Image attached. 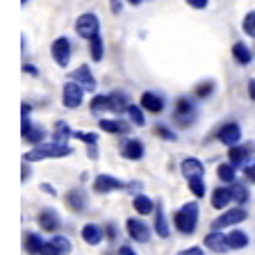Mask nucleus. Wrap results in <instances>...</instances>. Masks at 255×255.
<instances>
[{
  "label": "nucleus",
  "mask_w": 255,
  "mask_h": 255,
  "mask_svg": "<svg viewBox=\"0 0 255 255\" xmlns=\"http://www.w3.org/2000/svg\"><path fill=\"white\" fill-rule=\"evenodd\" d=\"M91 114H103V112H110V96L107 94H96L89 103Z\"/></svg>",
  "instance_id": "2f4dec72"
},
{
  "label": "nucleus",
  "mask_w": 255,
  "mask_h": 255,
  "mask_svg": "<svg viewBox=\"0 0 255 255\" xmlns=\"http://www.w3.org/2000/svg\"><path fill=\"white\" fill-rule=\"evenodd\" d=\"M230 191H233V203L235 205H246V203L251 201L249 187L242 185V182H233V185H230Z\"/></svg>",
  "instance_id": "c756f323"
},
{
  "label": "nucleus",
  "mask_w": 255,
  "mask_h": 255,
  "mask_svg": "<svg viewBox=\"0 0 255 255\" xmlns=\"http://www.w3.org/2000/svg\"><path fill=\"white\" fill-rule=\"evenodd\" d=\"M173 121L178 123L180 128H189L191 123L196 121V105L191 98L187 96H180L173 105Z\"/></svg>",
  "instance_id": "20e7f679"
},
{
  "label": "nucleus",
  "mask_w": 255,
  "mask_h": 255,
  "mask_svg": "<svg viewBox=\"0 0 255 255\" xmlns=\"http://www.w3.org/2000/svg\"><path fill=\"white\" fill-rule=\"evenodd\" d=\"M27 143H32V146H39V143H43V139H46V130H43V126H32V130L25 134Z\"/></svg>",
  "instance_id": "e433bc0d"
},
{
  "label": "nucleus",
  "mask_w": 255,
  "mask_h": 255,
  "mask_svg": "<svg viewBox=\"0 0 255 255\" xmlns=\"http://www.w3.org/2000/svg\"><path fill=\"white\" fill-rule=\"evenodd\" d=\"M71 251H73V244H71V239L64 237V235H57V233H55L53 237L46 242V246H43L41 255H71Z\"/></svg>",
  "instance_id": "ddd939ff"
},
{
  "label": "nucleus",
  "mask_w": 255,
  "mask_h": 255,
  "mask_svg": "<svg viewBox=\"0 0 255 255\" xmlns=\"http://www.w3.org/2000/svg\"><path fill=\"white\" fill-rule=\"evenodd\" d=\"M73 137L80 139V141H85L87 146H91V143H98V134H96V132H82V130H73Z\"/></svg>",
  "instance_id": "ea45409f"
},
{
  "label": "nucleus",
  "mask_w": 255,
  "mask_h": 255,
  "mask_svg": "<svg viewBox=\"0 0 255 255\" xmlns=\"http://www.w3.org/2000/svg\"><path fill=\"white\" fill-rule=\"evenodd\" d=\"M198 219H201V212H198V203L196 201H189L185 203L182 207H178L171 217L173 221V228L182 235V237H189V235L196 233L198 228Z\"/></svg>",
  "instance_id": "f257e3e1"
},
{
  "label": "nucleus",
  "mask_w": 255,
  "mask_h": 255,
  "mask_svg": "<svg viewBox=\"0 0 255 255\" xmlns=\"http://www.w3.org/2000/svg\"><path fill=\"white\" fill-rule=\"evenodd\" d=\"M132 207H134V212L141 214V217H150V214H155V210H157V201H153V198L146 196V194H134Z\"/></svg>",
  "instance_id": "412c9836"
},
{
  "label": "nucleus",
  "mask_w": 255,
  "mask_h": 255,
  "mask_svg": "<svg viewBox=\"0 0 255 255\" xmlns=\"http://www.w3.org/2000/svg\"><path fill=\"white\" fill-rule=\"evenodd\" d=\"M32 126H34V123L30 121V117H23V123H21V134H23V137H25V134L32 130Z\"/></svg>",
  "instance_id": "49530a36"
},
{
  "label": "nucleus",
  "mask_w": 255,
  "mask_h": 255,
  "mask_svg": "<svg viewBox=\"0 0 255 255\" xmlns=\"http://www.w3.org/2000/svg\"><path fill=\"white\" fill-rule=\"evenodd\" d=\"M30 112H32V105L30 103H23L21 105V117H30Z\"/></svg>",
  "instance_id": "864d4df0"
},
{
  "label": "nucleus",
  "mask_w": 255,
  "mask_h": 255,
  "mask_svg": "<svg viewBox=\"0 0 255 255\" xmlns=\"http://www.w3.org/2000/svg\"><path fill=\"white\" fill-rule=\"evenodd\" d=\"M43 246H46V239H43L39 233L27 230V233L23 235V249H25L30 255H41Z\"/></svg>",
  "instance_id": "b1692460"
},
{
  "label": "nucleus",
  "mask_w": 255,
  "mask_h": 255,
  "mask_svg": "<svg viewBox=\"0 0 255 255\" xmlns=\"http://www.w3.org/2000/svg\"><path fill=\"white\" fill-rule=\"evenodd\" d=\"M101 30V21H98V16L87 11V14L78 16V21H75V32H78V37L82 39H91L98 34Z\"/></svg>",
  "instance_id": "0eeeda50"
},
{
  "label": "nucleus",
  "mask_w": 255,
  "mask_h": 255,
  "mask_svg": "<svg viewBox=\"0 0 255 255\" xmlns=\"http://www.w3.org/2000/svg\"><path fill=\"white\" fill-rule=\"evenodd\" d=\"M21 2H23V5H27V2H30V0H21Z\"/></svg>",
  "instance_id": "13d9d810"
},
{
  "label": "nucleus",
  "mask_w": 255,
  "mask_h": 255,
  "mask_svg": "<svg viewBox=\"0 0 255 255\" xmlns=\"http://www.w3.org/2000/svg\"><path fill=\"white\" fill-rule=\"evenodd\" d=\"M130 194H141V189H143V182H139V180H132V182H128V187H126Z\"/></svg>",
  "instance_id": "37998d69"
},
{
  "label": "nucleus",
  "mask_w": 255,
  "mask_h": 255,
  "mask_svg": "<svg viewBox=\"0 0 255 255\" xmlns=\"http://www.w3.org/2000/svg\"><path fill=\"white\" fill-rule=\"evenodd\" d=\"M214 210H228L230 203H233V191H230V185H221L212 191V198H210Z\"/></svg>",
  "instance_id": "aec40b11"
},
{
  "label": "nucleus",
  "mask_w": 255,
  "mask_h": 255,
  "mask_svg": "<svg viewBox=\"0 0 255 255\" xmlns=\"http://www.w3.org/2000/svg\"><path fill=\"white\" fill-rule=\"evenodd\" d=\"M217 139L223 143V146H237V143L242 141V126L235 121L223 123V126L217 130Z\"/></svg>",
  "instance_id": "2eb2a0df"
},
{
  "label": "nucleus",
  "mask_w": 255,
  "mask_h": 255,
  "mask_svg": "<svg viewBox=\"0 0 255 255\" xmlns=\"http://www.w3.org/2000/svg\"><path fill=\"white\" fill-rule=\"evenodd\" d=\"M85 87L75 82V80H69L62 89V103L64 107H69V110H78L82 103H85Z\"/></svg>",
  "instance_id": "39448f33"
},
{
  "label": "nucleus",
  "mask_w": 255,
  "mask_h": 255,
  "mask_svg": "<svg viewBox=\"0 0 255 255\" xmlns=\"http://www.w3.org/2000/svg\"><path fill=\"white\" fill-rule=\"evenodd\" d=\"M23 71H25L27 75H32V78H39V69L34 64H23Z\"/></svg>",
  "instance_id": "09e8293b"
},
{
  "label": "nucleus",
  "mask_w": 255,
  "mask_h": 255,
  "mask_svg": "<svg viewBox=\"0 0 255 255\" xmlns=\"http://www.w3.org/2000/svg\"><path fill=\"white\" fill-rule=\"evenodd\" d=\"M89 53H91V59H94V62H101L103 59V55H105V46H103L101 34H96V37L89 39Z\"/></svg>",
  "instance_id": "f704fd0d"
},
{
  "label": "nucleus",
  "mask_w": 255,
  "mask_h": 255,
  "mask_svg": "<svg viewBox=\"0 0 255 255\" xmlns=\"http://www.w3.org/2000/svg\"><path fill=\"white\" fill-rule=\"evenodd\" d=\"M249 244H251L249 233H244V230H239V228H233L228 233V246H230V251H242V249H246Z\"/></svg>",
  "instance_id": "bb28decb"
},
{
  "label": "nucleus",
  "mask_w": 255,
  "mask_h": 255,
  "mask_svg": "<svg viewBox=\"0 0 255 255\" xmlns=\"http://www.w3.org/2000/svg\"><path fill=\"white\" fill-rule=\"evenodd\" d=\"M203 244H205L207 251H212V253H226V251H230L228 233H226V230H210V233L203 237Z\"/></svg>",
  "instance_id": "4468645a"
},
{
  "label": "nucleus",
  "mask_w": 255,
  "mask_h": 255,
  "mask_svg": "<svg viewBox=\"0 0 255 255\" xmlns=\"http://www.w3.org/2000/svg\"><path fill=\"white\" fill-rule=\"evenodd\" d=\"M71 137H73V130L69 128V123H66V121H57V123H55L53 141H57V143H66Z\"/></svg>",
  "instance_id": "7c9ffc66"
},
{
  "label": "nucleus",
  "mask_w": 255,
  "mask_h": 255,
  "mask_svg": "<svg viewBox=\"0 0 255 255\" xmlns=\"http://www.w3.org/2000/svg\"><path fill=\"white\" fill-rule=\"evenodd\" d=\"M214 89H217L214 80H203V82H198V85L194 87V96L203 101V98H210V96L214 94Z\"/></svg>",
  "instance_id": "c9c22d12"
},
{
  "label": "nucleus",
  "mask_w": 255,
  "mask_h": 255,
  "mask_svg": "<svg viewBox=\"0 0 255 255\" xmlns=\"http://www.w3.org/2000/svg\"><path fill=\"white\" fill-rule=\"evenodd\" d=\"M249 219V212L244 210V205H235V207H228L223 210L217 219L212 221L210 230H228V228H237L242 221Z\"/></svg>",
  "instance_id": "7ed1b4c3"
},
{
  "label": "nucleus",
  "mask_w": 255,
  "mask_h": 255,
  "mask_svg": "<svg viewBox=\"0 0 255 255\" xmlns=\"http://www.w3.org/2000/svg\"><path fill=\"white\" fill-rule=\"evenodd\" d=\"M71 53H73V46H71V41L66 37H57L53 41V46H50V55H53L57 66H69Z\"/></svg>",
  "instance_id": "9b49d317"
},
{
  "label": "nucleus",
  "mask_w": 255,
  "mask_h": 255,
  "mask_svg": "<svg viewBox=\"0 0 255 255\" xmlns=\"http://www.w3.org/2000/svg\"><path fill=\"white\" fill-rule=\"evenodd\" d=\"M141 107L150 114H162L166 107V98L157 91H143L141 94Z\"/></svg>",
  "instance_id": "a211bd4d"
},
{
  "label": "nucleus",
  "mask_w": 255,
  "mask_h": 255,
  "mask_svg": "<svg viewBox=\"0 0 255 255\" xmlns=\"http://www.w3.org/2000/svg\"><path fill=\"white\" fill-rule=\"evenodd\" d=\"M217 175H219V180H221L223 185H233V182H237V166L230 164V162L219 164L217 166Z\"/></svg>",
  "instance_id": "c85d7f7f"
},
{
  "label": "nucleus",
  "mask_w": 255,
  "mask_h": 255,
  "mask_svg": "<svg viewBox=\"0 0 255 255\" xmlns=\"http://www.w3.org/2000/svg\"><path fill=\"white\" fill-rule=\"evenodd\" d=\"M119 150H121V155L126 159H130V162H137V159H141L143 155H146V146H143L141 139H134V137H128L121 141V146H119Z\"/></svg>",
  "instance_id": "dca6fc26"
},
{
  "label": "nucleus",
  "mask_w": 255,
  "mask_h": 255,
  "mask_svg": "<svg viewBox=\"0 0 255 255\" xmlns=\"http://www.w3.org/2000/svg\"><path fill=\"white\" fill-rule=\"evenodd\" d=\"M105 235H107V242H110V244H117L119 239H121V233H119V226L114 221H110L105 226Z\"/></svg>",
  "instance_id": "58836bf2"
},
{
  "label": "nucleus",
  "mask_w": 255,
  "mask_h": 255,
  "mask_svg": "<svg viewBox=\"0 0 255 255\" xmlns=\"http://www.w3.org/2000/svg\"><path fill=\"white\" fill-rule=\"evenodd\" d=\"M80 237H82V242L89 246H101L107 239V235H105V228H103L101 223H85L82 230H80Z\"/></svg>",
  "instance_id": "f3484780"
},
{
  "label": "nucleus",
  "mask_w": 255,
  "mask_h": 255,
  "mask_svg": "<svg viewBox=\"0 0 255 255\" xmlns=\"http://www.w3.org/2000/svg\"><path fill=\"white\" fill-rule=\"evenodd\" d=\"M155 134H157L159 139H166V141H175V139H178V134H175L169 126H164V123H157V126H155Z\"/></svg>",
  "instance_id": "4c0bfd02"
},
{
  "label": "nucleus",
  "mask_w": 255,
  "mask_h": 255,
  "mask_svg": "<svg viewBox=\"0 0 255 255\" xmlns=\"http://www.w3.org/2000/svg\"><path fill=\"white\" fill-rule=\"evenodd\" d=\"M73 153V148H71L69 143H39V146H34L32 150H27L25 155H23V159L25 162H39V159H48V157H69V155Z\"/></svg>",
  "instance_id": "f03ea898"
},
{
  "label": "nucleus",
  "mask_w": 255,
  "mask_h": 255,
  "mask_svg": "<svg viewBox=\"0 0 255 255\" xmlns=\"http://www.w3.org/2000/svg\"><path fill=\"white\" fill-rule=\"evenodd\" d=\"M242 27H244V32L249 34V37H255V11H249V14L244 16Z\"/></svg>",
  "instance_id": "a19ab883"
},
{
  "label": "nucleus",
  "mask_w": 255,
  "mask_h": 255,
  "mask_svg": "<svg viewBox=\"0 0 255 255\" xmlns=\"http://www.w3.org/2000/svg\"><path fill=\"white\" fill-rule=\"evenodd\" d=\"M41 189L46 191V194H50V196H57V191H55V187H53V185H48V182H43Z\"/></svg>",
  "instance_id": "603ef678"
},
{
  "label": "nucleus",
  "mask_w": 255,
  "mask_h": 255,
  "mask_svg": "<svg viewBox=\"0 0 255 255\" xmlns=\"http://www.w3.org/2000/svg\"><path fill=\"white\" fill-rule=\"evenodd\" d=\"M244 178L249 182H255V162H249V164L244 166Z\"/></svg>",
  "instance_id": "79ce46f5"
},
{
  "label": "nucleus",
  "mask_w": 255,
  "mask_h": 255,
  "mask_svg": "<svg viewBox=\"0 0 255 255\" xmlns=\"http://www.w3.org/2000/svg\"><path fill=\"white\" fill-rule=\"evenodd\" d=\"M143 112H146V110H143L141 105H134V103H132V105L128 107L126 114H128V119L132 121V126L143 128V126H146V117H143Z\"/></svg>",
  "instance_id": "473e14b6"
},
{
  "label": "nucleus",
  "mask_w": 255,
  "mask_h": 255,
  "mask_svg": "<svg viewBox=\"0 0 255 255\" xmlns=\"http://www.w3.org/2000/svg\"><path fill=\"white\" fill-rule=\"evenodd\" d=\"M98 128H101L103 132H110V134H128L132 130V121H123V119H101Z\"/></svg>",
  "instance_id": "6ab92c4d"
},
{
  "label": "nucleus",
  "mask_w": 255,
  "mask_h": 255,
  "mask_svg": "<svg viewBox=\"0 0 255 255\" xmlns=\"http://www.w3.org/2000/svg\"><path fill=\"white\" fill-rule=\"evenodd\" d=\"M180 171L187 180H189V178H196V175H205V164L196 157H185L180 164Z\"/></svg>",
  "instance_id": "a878e982"
},
{
  "label": "nucleus",
  "mask_w": 255,
  "mask_h": 255,
  "mask_svg": "<svg viewBox=\"0 0 255 255\" xmlns=\"http://www.w3.org/2000/svg\"><path fill=\"white\" fill-rule=\"evenodd\" d=\"M98 143H91V146H87V155H89V159H98V148H96Z\"/></svg>",
  "instance_id": "3c124183"
},
{
  "label": "nucleus",
  "mask_w": 255,
  "mask_h": 255,
  "mask_svg": "<svg viewBox=\"0 0 255 255\" xmlns=\"http://www.w3.org/2000/svg\"><path fill=\"white\" fill-rule=\"evenodd\" d=\"M255 153V143H242V146H230L228 150V162L235 164L237 169H244L246 164L251 162V155Z\"/></svg>",
  "instance_id": "f8f14e48"
},
{
  "label": "nucleus",
  "mask_w": 255,
  "mask_h": 255,
  "mask_svg": "<svg viewBox=\"0 0 255 255\" xmlns=\"http://www.w3.org/2000/svg\"><path fill=\"white\" fill-rule=\"evenodd\" d=\"M71 80L80 82V85L85 87L87 91H96V78H94V73H91V69L87 66V64L78 66V69H75L73 73H71Z\"/></svg>",
  "instance_id": "5701e85b"
},
{
  "label": "nucleus",
  "mask_w": 255,
  "mask_h": 255,
  "mask_svg": "<svg viewBox=\"0 0 255 255\" xmlns=\"http://www.w3.org/2000/svg\"><path fill=\"white\" fill-rule=\"evenodd\" d=\"M155 221H153V230L157 237L162 239H169L171 237V226H169V219H166L164 214V207H162V203H157V210H155Z\"/></svg>",
  "instance_id": "4be33fe9"
},
{
  "label": "nucleus",
  "mask_w": 255,
  "mask_h": 255,
  "mask_svg": "<svg viewBox=\"0 0 255 255\" xmlns=\"http://www.w3.org/2000/svg\"><path fill=\"white\" fill-rule=\"evenodd\" d=\"M187 185H189V191L194 194L196 198H203L207 191V185H205V175H196V178H189L187 180Z\"/></svg>",
  "instance_id": "72a5a7b5"
},
{
  "label": "nucleus",
  "mask_w": 255,
  "mask_h": 255,
  "mask_svg": "<svg viewBox=\"0 0 255 255\" xmlns=\"http://www.w3.org/2000/svg\"><path fill=\"white\" fill-rule=\"evenodd\" d=\"M128 182L119 180V178H114V175L110 173H101V175H96L94 182H91V189L96 191V194H112V191H121L126 189Z\"/></svg>",
  "instance_id": "423d86ee"
},
{
  "label": "nucleus",
  "mask_w": 255,
  "mask_h": 255,
  "mask_svg": "<svg viewBox=\"0 0 255 255\" xmlns=\"http://www.w3.org/2000/svg\"><path fill=\"white\" fill-rule=\"evenodd\" d=\"M233 57L237 64H242V66H249L251 62H253V53H251V48L246 46L244 41H237L233 46Z\"/></svg>",
  "instance_id": "cd10ccee"
},
{
  "label": "nucleus",
  "mask_w": 255,
  "mask_h": 255,
  "mask_svg": "<svg viewBox=\"0 0 255 255\" xmlns=\"http://www.w3.org/2000/svg\"><path fill=\"white\" fill-rule=\"evenodd\" d=\"M110 5H112V11H114V14L121 11V0H110Z\"/></svg>",
  "instance_id": "5fc2aeb1"
},
{
  "label": "nucleus",
  "mask_w": 255,
  "mask_h": 255,
  "mask_svg": "<svg viewBox=\"0 0 255 255\" xmlns=\"http://www.w3.org/2000/svg\"><path fill=\"white\" fill-rule=\"evenodd\" d=\"M37 223H39V228H41V233L55 235L62 228V217H59V212L53 210V207H43L41 212L37 214Z\"/></svg>",
  "instance_id": "6e6552de"
},
{
  "label": "nucleus",
  "mask_w": 255,
  "mask_h": 255,
  "mask_svg": "<svg viewBox=\"0 0 255 255\" xmlns=\"http://www.w3.org/2000/svg\"><path fill=\"white\" fill-rule=\"evenodd\" d=\"M178 255H205V251L201 249V246H189V249H185V251H180Z\"/></svg>",
  "instance_id": "c03bdc74"
},
{
  "label": "nucleus",
  "mask_w": 255,
  "mask_h": 255,
  "mask_svg": "<svg viewBox=\"0 0 255 255\" xmlns=\"http://www.w3.org/2000/svg\"><path fill=\"white\" fill-rule=\"evenodd\" d=\"M249 96L255 101V80H251V82H249Z\"/></svg>",
  "instance_id": "6e6d98bb"
},
{
  "label": "nucleus",
  "mask_w": 255,
  "mask_h": 255,
  "mask_svg": "<svg viewBox=\"0 0 255 255\" xmlns=\"http://www.w3.org/2000/svg\"><path fill=\"white\" fill-rule=\"evenodd\" d=\"M30 175H32L30 162H25V164H23V171H21V180H23V182H27V180H30Z\"/></svg>",
  "instance_id": "8fccbe9b"
},
{
  "label": "nucleus",
  "mask_w": 255,
  "mask_h": 255,
  "mask_svg": "<svg viewBox=\"0 0 255 255\" xmlns=\"http://www.w3.org/2000/svg\"><path fill=\"white\" fill-rule=\"evenodd\" d=\"M126 230H128V237L132 242H137V244L150 242V233H155V230L148 228V223H143L141 219H132V217L126 221Z\"/></svg>",
  "instance_id": "9d476101"
},
{
  "label": "nucleus",
  "mask_w": 255,
  "mask_h": 255,
  "mask_svg": "<svg viewBox=\"0 0 255 255\" xmlns=\"http://www.w3.org/2000/svg\"><path fill=\"white\" fill-rule=\"evenodd\" d=\"M117 255H139V253H137V251H134L130 244H123V246H119Z\"/></svg>",
  "instance_id": "a18cd8bd"
},
{
  "label": "nucleus",
  "mask_w": 255,
  "mask_h": 255,
  "mask_svg": "<svg viewBox=\"0 0 255 255\" xmlns=\"http://www.w3.org/2000/svg\"><path fill=\"white\" fill-rule=\"evenodd\" d=\"M64 203H66V207L71 212L82 214L89 207V196H87V191L82 187H73V189H69L64 194Z\"/></svg>",
  "instance_id": "1a4fd4ad"
},
{
  "label": "nucleus",
  "mask_w": 255,
  "mask_h": 255,
  "mask_svg": "<svg viewBox=\"0 0 255 255\" xmlns=\"http://www.w3.org/2000/svg\"><path fill=\"white\" fill-rule=\"evenodd\" d=\"M207 2H210V0H187V5L194 7V9H205Z\"/></svg>",
  "instance_id": "de8ad7c7"
},
{
  "label": "nucleus",
  "mask_w": 255,
  "mask_h": 255,
  "mask_svg": "<svg viewBox=\"0 0 255 255\" xmlns=\"http://www.w3.org/2000/svg\"><path fill=\"white\" fill-rule=\"evenodd\" d=\"M107 96H110V112H114V114H123V112H128V107L132 105V103H130V96L121 89L112 91V94H107Z\"/></svg>",
  "instance_id": "393cba45"
},
{
  "label": "nucleus",
  "mask_w": 255,
  "mask_h": 255,
  "mask_svg": "<svg viewBox=\"0 0 255 255\" xmlns=\"http://www.w3.org/2000/svg\"><path fill=\"white\" fill-rule=\"evenodd\" d=\"M128 2H130V5H132V7H137V5H141L143 0H128Z\"/></svg>",
  "instance_id": "4d7b16f0"
}]
</instances>
